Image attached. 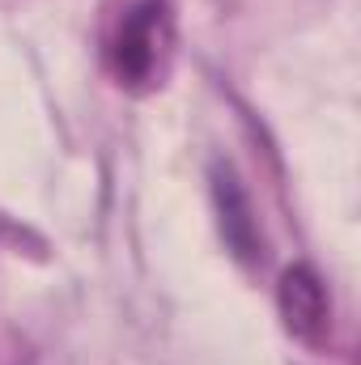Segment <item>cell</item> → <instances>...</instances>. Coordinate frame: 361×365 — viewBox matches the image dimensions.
Masks as SVG:
<instances>
[{"label": "cell", "instance_id": "1", "mask_svg": "<svg viewBox=\"0 0 361 365\" xmlns=\"http://www.w3.org/2000/svg\"><path fill=\"white\" fill-rule=\"evenodd\" d=\"M175 60V13L171 0H132L102 47V64L115 86L128 93H149L162 86Z\"/></svg>", "mask_w": 361, "mask_h": 365}, {"label": "cell", "instance_id": "2", "mask_svg": "<svg viewBox=\"0 0 361 365\" xmlns=\"http://www.w3.org/2000/svg\"><path fill=\"white\" fill-rule=\"evenodd\" d=\"M276 310L285 331L302 344H323L332 331V293L310 264H293L276 280Z\"/></svg>", "mask_w": 361, "mask_h": 365}, {"label": "cell", "instance_id": "3", "mask_svg": "<svg viewBox=\"0 0 361 365\" xmlns=\"http://www.w3.org/2000/svg\"><path fill=\"white\" fill-rule=\"evenodd\" d=\"M213 200H217V217H221L225 247H230L243 264H255V259L264 255V238H260L251 200H247L238 175H234L230 166H221V162L213 166Z\"/></svg>", "mask_w": 361, "mask_h": 365}]
</instances>
